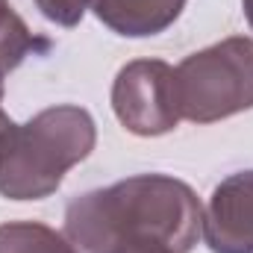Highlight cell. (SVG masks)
I'll return each instance as SVG.
<instances>
[{
  "label": "cell",
  "mask_w": 253,
  "mask_h": 253,
  "mask_svg": "<svg viewBox=\"0 0 253 253\" xmlns=\"http://www.w3.org/2000/svg\"><path fill=\"white\" fill-rule=\"evenodd\" d=\"M97 141L94 118L80 106H50L27 124L0 132V194L9 200H42L62 186Z\"/></svg>",
  "instance_id": "obj_2"
},
{
  "label": "cell",
  "mask_w": 253,
  "mask_h": 253,
  "mask_svg": "<svg viewBox=\"0 0 253 253\" xmlns=\"http://www.w3.org/2000/svg\"><path fill=\"white\" fill-rule=\"evenodd\" d=\"M0 253H80L77 245L39 221L0 224Z\"/></svg>",
  "instance_id": "obj_7"
},
{
  "label": "cell",
  "mask_w": 253,
  "mask_h": 253,
  "mask_svg": "<svg viewBox=\"0 0 253 253\" xmlns=\"http://www.w3.org/2000/svg\"><path fill=\"white\" fill-rule=\"evenodd\" d=\"M50 44L44 39H36L30 27L21 21V15L12 12L9 0H0V62L6 71H15L30 53L47 50Z\"/></svg>",
  "instance_id": "obj_8"
},
{
  "label": "cell",
  "mask_w": 253,
  "mask_h": 253,
  "mask_svg": "<svg viewBox=\"0 0 253 253\" xmlns=\"http://www.w3.org/2000/svg\"><path fill=\"white\" fill-rule=\"evenodd\" d=\"M242 6H245V18H248V24L253 30V0H242Z\"/></svg>",
  "instance_id": "obj_11"
},
{
  "label": "cell",
  "mask_w": 253,
  "mask_h": 253,
  "mask_svg": "<svg viewBox=\"0 0 253 253\" xmlns=\"http://www.w3.org/2000/svg\"><path fill=\"white\" fill-rule=\"evenodd\" d=\"M106 253H174V251L162 242H153V239H129V242H121Z\"/></svg>",
  "instance_id": "obj_10"
},
{
  "label": "cell",
  "mask_w": 253,
  "mask_h": 253,
  "mask_svg": "<svg viewBox=\"0 0 253 253\" xmlns=\"http://www.w3.org/2000/svg\"><path fill=\"white\" fill-rule=\"evenodd\" d=\"M9 121H12V118H9V115H6V112H3V109H0V132H3V129H6V126H9Z\"/></svg>",
  "instance_id": "obj_13"
},
{
  "label": "cell",
  "mask_w": 253,
  "mask_h": 253,
  "mask_svg": "<svg viewBox=\"0 0 253 253\" xmlns=\"http://www.w3.org/2000/svg\"><path fill=\"white\" fill-rule=\"evenodd\" d=\"M115 118L132 135H165L183 121L177 71L162 59L126 62L112 83Z\"/></svg>",
  "instance_id": "obj_4"
},
{
  "label": "cell",
  "mask_w": 253,
  "mask_h": 253,
  "mask_svg": "<svg viewBox=\"0 0 253 253\" xmlns=\"http://www.w3.org/2000/svg\"><path fill=\"white\" fill-rule=\"evenodd\" d=\"M174 71L183 121L212 124L253 109V39L248 36L203 47Z\"/></svg>",
  "instance_id": "obj_3"
},
{
  "label": "cell",
  "mask_w": 253,
  "mask_h": 253,
  "mask_svg": "<svg viewBox=\"0 0 253 253\" xmlns=\"http://www.w3.org/2000/svg\"><path fill=\"white\" fill-rule=\"evenodd\" d=\"M33 3L39 6V12L47 21L59 27H77L88 9V0H33Z\"/></svg>",
  "instance_id": "obj_9"
},
{
  "label": "cell",
  "mask_w": 253,
  "mask_h": 253,
  "mask_svg": "<svg viewBox=\"0 0 253 253\" xmlns=\"http://www.w3.org/2000/svg\"><path fill=\"white\" fill-rule=\"evenodd\" d=\"M88 9L112 33L147 39L165 33L186 9V0H88Z\"/></svg>",
  "instance_id": "obj_6"
},
{
  "label": "cell",
  "mask_w": 253,
  "mask_h": 253,
  "mask_svg": "<svg viewBox=\"0 0 253 253\" xmlns=\"http://www.w3.org/2000/svg\"><path fill=\"white\" fill-rule=\"evenodd\" d=\"M203 233V206L183 180L138 174L85 191L65 209V236L77 251L106 253L129 239H153L174 253H191Z\"/></svg>",
  "instance_id": "obj_1"
},
{
  "label": "cell",
  "mask_w": 253,
  "mask_h": 253,
  "mask_svg": "<svg viewBox=\"0 0 253 253\" xmlns=\"http://www.w3.org/2000/svg\"><path fill=\"white\" fill-rule=\"evenodd\" d=\"M200 236L212 253H253V171L230 174L215 186Z\"/></svg>",
  "instance_id": "obj_5"
},
{
  "label": "cell",
  "mask_w": 253,
  "mask_h": 253,
  "mask_svg": "<svg viewBox=\"0 0 253 253\" xmlns=\"http://www.w3.org/2000/svg\"><path fill=\"white\" fill-rule=\"evenodd\" d=\"M6 74H9V71H6V65L0 62V100H3V91H6Z\"/></svg>",
  "instance_id": "obj_12"
}]
</instances>
